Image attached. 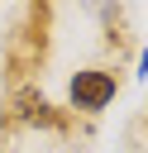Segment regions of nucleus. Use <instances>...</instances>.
Segmentation results:
<instances>
[{"label": "nucleus", "instance_id": "7ed1b4c3", "mask_svg": "<svg viewBox=\"0 0 148 153\" xmlns=\"http://www.w3.org/2000/svg\"><path fill=\"white\" fill-rule=\"evenodd\" d=\"M0 153H5V148H0Z\"/></svg>", "mask_w": 148, "mask_h": 153}, {"label": "nucleus", "instance_id": "f257e3e1", "mask_svg": "<svg viewBox=\"0 0 148 153\" xmlns=\"http://www.w3.org/2000/svg\"><path fill=\"white\" fill-rule=\"evenodd\" d=\"M115 96H119V76H115L110 67H81V72L67 81V105L81 110V115H100Z\"/></svg>", "mask_w": 148, "mask_h": 153}, {"label": "nucleus", "instance_id": "f03ea898", "mask_svg": "<svg viewBox=\"0 0 148 153\" xmlns=\"http://www.w3.org/2000/svg\"><path fill=\"white\" fill-rule=\"evenodd\" d=\"M138 76H148V48L138 53Z\"/></svg>", "mask_w": 148, "mask_h": 153}]
</instances>
